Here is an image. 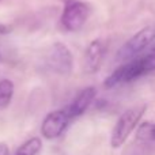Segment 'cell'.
Here are the masks:
<instances>
[{
  "label": "cell",
  "mask_w": 155,
  "mask_h": 155,
  "mask_svg": "<svg viewBox=\"0 0 155 155\" xmlns=\"http://www.w3.org/2000/svg\"><path fill=\"white\" fill-rule=\"evenodd\" d=\"M155 70V54H150L143 59H137L134 61L128 63V64L121 65L120 68L114 71L106 80H105V86L106 87H113V86L118 84V83H125L131 82V80L136 79V78L146 75V74L151 72Z\"/></svg>",
  "instance_id": "cell-1"
},
{
  "label": "cell",
  "mask_w": 155,
  "mask_h": 155,
  "mask_svg": "<svg viewBox=\"0 0 155 155\" xmlns=\"http://www.w3.org/2000/svg\"><path fill=\"white\" fill-rule=\"evenodd\" d=\"M146 110V106L142 105V106L137 107H132V109L127 110L120 118H118L117 124H116L114 129L112 132V147L118 148L120 146H123L125 143V140L128 139V136L131 135V132L135 129V127L137 125L139 120L142 118L143 113Z\"/></svg>",
  "instance_id": "cell-2"
},
{
  "label": "cell",
  "mask_w": 155,
  "mask_h": 155,
  "mask_svg": "<svg viewBox=\"0 0 155 155\" xmlns=\"http://www.w3.org/2000/svg\"><path fill=\"white\" fill-rule=\"evenodd\" d=\"M155 37V29L151 26L142 29L136 35L131 38L120 51L117 52V59L124 61V60H129L135 57L137 53L143 51L146 46L150 45V42Z\"/></svg>",
  "instance_id": "cell-3"
},
{
  "label": "cell",
  "mask_w": 155,
  "mask_h": 155,
  "mask_svg": "<svg viewBox=\"0 0 155 155\" xmlns=\"http://www.w3.org/2000/svg\"><path fill=\"white\" fill-rule=\"evenodd\" d=\"M88 15H90V8L87 4L82 2H72L65 7L61 15V23L70 31H76L82 29Z\"/></svg>",
  "instance_id": "cell-4"
},
{
  "label": "cell",
  "mask_w": 155,
  "mask_h": 155,
  "mask_svg": "<svg viewBox=\"0 0 155 155\" xmlns=\"http://www.w3.org/2000/svg\"><path fill=\"white\" fill-rule=\"evenodd\" d=\"M70 121H71V117L68 116L67 109L52 112L42 121L41 134H42V136L45 139H49V140L56 139V137H59L65 131Z\"/></svg>",
  "instance_id": "cell-5"
},
{
  "label": "cell",
  "mask_w": 155,
  "mask_h": 155,
  "mask_svg": "<svg viewBox=\"0 0 155 155\" xmlns=\"http://www.w3.org/2000/svg\"><path fill=\"white\" fill-rule=\"evenodd\" d=\"M48 63L53 71L61 75H67L72 70V54L65 45L56 42L48 54Z\"/></svg>",
  "instance_id": "cell-6"
},
{
  "label": "cell",
  "mask_w": 155,
  "mask_h": 155,
  "mask_svg": "<svg viewBox=\"0 0 155 155\" xmlns=\"http://www.w3.org/2000/svg\"><path fill=\"white\" fill-rule=\"evenodd\" d=\"M95 94H97V91L94 87H87L78 94V97L72 101V104L68 107H65L68 116L71 117V120L82 116L83 113L88 109V106H90L91 102L95 98Z\"/></svg>",
  "instance_id": "cell-7"
},
{
  "label": "cell",
  "mask_w": 155,
  "mask_h": 155,
  "mask_svg": "<svg viewBox=\"0 0 155 155\" xmlns=\"http://www.w3.org/2000/svg\"><path fill=\"white\" fill-rule=\"evenodd\" d=\"M104 52L105 46L101 40H95L88 45L84 54V68L87 72L93 74L99 68L102 59H104Z\"/></svg>",
  "instance_id": "cell-8"
},
{
  "label": "cell",
  "mask_w": 155,
  "mask_h": 155,
  "mask_svg": "<svg viewBox=\"0 0 155 155\" xmlns=\"http://www.w3.org/2000/svg\"><path fill=\"white\" fill-rule=\"evenodd\" d=\"M14 95V84L11 80H0V109L5 107L11 102Z\"/></svg>",
  "instance_id": "cell-9"
},
{
  "label": "cell",
  "mask_w": 155,
  "mask_h": 155,
  "mask_svg": "<svg viewBox=\"0 0 155 155\" xmlns=\"http://www.w3.org/2000/svg\"><path fill=\"white\" fill-rule=\"evenodd\" d=\"M41 147H42L41 140L38 137H33V139H29L27 142H25L14 155H37L40 153Z\"/></svg>",
  "instance_id": "cell-10"
},
{
  "label": "cell",
  "mask_w": 155,
  "mask_h": 155,
  "mask_svg": "<svg viewBox=\"0 0 155 155\" xmlns=\"http://www.w3.org/2000/svg\"><path fill=\"white\" fill-rule=\"evenodd\" d=\"M137 137L142 140H155V124L144 123L137 129Z\"/></svg>",
  "instance_id": "cell-11"
},
{
  "label": "cell",
  "mask_w": 155,
  "mask_h": 155,
  "mask_svg": "<svg viewBox=\"0 0 155 155\" xmlns=\"http://www.w3.org/2000/svg\"><path fill=\"white\" fill-rule=\"evenodd\" d=\"M0 155H10V150L4 143H0Z\"/></svg>",
  "instance_id": "cell-12"
},
{
  "label": "cell",
  "mask_w": 155,
  "mask_h": 155,
  "mask_svg": "<svg viewBox=\"0 0 155 155\" xmlns=\"http://www.w3.org/2000/svg\"><path fill=\"white\" fill-rule=\"evenodd\" d=\"M10 31V29H8L7 26H4V25H0V34H5V33Z\"/></svg>",
  "instance_id": "cell-13"
},
{
  "label": "cell",
  "mask_w": 155,
  "mask_h": 155,
  "mask_svg": "<svg viewBox=\"0 0 155 155\" xmlns=\"http://www.w3.org/2000/svg\"><path fill=\"white\" fill-rule=\"evenodd\" d=\"M153 54H155V45H154V48H153Z\"/></svg>",
  "instance_id": "cell-14"
}]
</instances>
